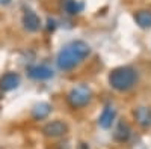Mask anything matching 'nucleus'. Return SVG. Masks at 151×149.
Here are the masks:
<instances>
[{
    "mask_svg": "<svg viewBox=\"0 0 151 149\" xmlns=\"http://www.w3.org/2000/svg\"><path fill=\"white\" fill-rule=\"evenodd\" d=\"M91 54V47L85 41H71L59 51L56 63L60 71H71Z\"/></svg>",
    "mask_w": 151,
    "mask_h": 149,
    "instance_id": "f257e3e1",
    "label": "nucleus"
},
{
    "mask_svg": "<svg viewBox=\"0 0 151 149\" xmlns=\"http://www.w3.org/2000/svg\"><path fill=\"white\" fill-rule=\"evenodd\" d=\"M137 83V72L132 66H118L109 74V84L118 92H127Z\"/></svg>",
    "mask_w": 151,
    "mask_h": 149,
    "instance_id": "f03ea898",
    "label": "nucleus"
},
{
    "mask_svg": "<svg viewBox=\"0 0 151 149\" xmlns=\"http://www.w3.org/2000/svg\"><path fill=\"white\" fill-rule=\"evenodd\" d=\"M91 99H92V92L85 84L76 86V88H73L67 95V101L73 108H82V107L89 104Z\"/></svg>",
    "mask_w": 151,
    "mask_h": 149,
    "instance_id": "7ed1b4c3",
    "label": "nucleus"
},
{
    "mask_svg": "<svg viewBox=\"0 0 151 149\" xmlns=\"http://www.w3.org/2000/svg\"><path fill=\"white\" fill-rule=\"evenodd\" d=\"M42 133L47 137H52V139L62 137V135H65L68 133V125L62 120H52V122H48L47 125H44Z\"/></svg>",
    "mask_w": 151,
    "mask_h": 149,
    "instance_id": "20e7f679",
    "label": "nucleus"
},
{
    "mask_svg": "<svg viewBox=\"0 0 151 149\" xmlns=\"http://www.w3.org/2000/svg\"><path fill=\"white\" fill-rule=\"evenodd\" d=\"M27 76L33 80H48L55 76V72L47 65H35L27 68Z\"/></svg>",
    "mask_w": 151,
    "mask_h": 149,
    "instance_id": "39448f33",
    "label": "nucleus"
},
{
    "mask_svg": "<svg viewBox=\"0 0 151 149\" xmlns=\"http://www.w3.org/2000/svg\"><path fill=\"white\" fill-rule=\"evenodd\" d=\"M133 116H134V120L139 127L142 128H151V108L150 107H145V106H141L133 110Z\"/></svg>",
    "mask_w": 151,
    "mask_h": 149,
    "instance_id": "423d86ee",
    "label": "nucleus"
},
{
    "mask_svg": "<svg viewBox=\"0 0 151 149\" xmlns=\"http://www.w3.org/2000/svg\"><path fill=\"white\" fill-rule=\"evenodd\" d=\"M20 81H21V77L20 74L17 72H6L5 76H2L0 78V89L3 92H9V91H14L20 86Z\"/></svg>",
    "mask_w": 151,
    "mask_h": 149,
    "instance_id": "0eeeda50",
    "label": "nucleus"
},
{
    "mask_svg": "<svg viewBox=\"0 0 151 149\" xmlns=\"http://www.w3.org/2000/svg\"><path fill=\"white\" fill-rule=\"evenodd\" d=\"M23 26H24V29L29 30V32L40 30V27H41V20H40V17L36 15V12H33L32 9H26V11H24Z\"/></svg>",
    "mask_w": 151,
    "mask_h": 149,
    "instance_id": "6e6552de",
    "label": "nucleus"
},
{
    "mask_svg": "<svg viewBox=\"0 0 151 149\" xmlns=\"http://www.w3.org/2000/svg\"><path fill=\"white\" fill-rule=\"evenodd\" d=\"M115 118H116V111L113 107H106L101 115L98 118V125L101 127L103 130H109L112 127V123L115 122Z\"/></svg>",
    "mask_w": 151,
    "mask_h": 149,
    "instance_id": "1a4fd4ad",
    "label": "nucleus"
},
{
    "mask_svg": "<svg viewBox=\"0 0 151 149\" xmlns=\"http://www.w3.org/2000/svg\"><path fill=\"white\" fill-rule=\"evenodd\" d=\"M130 135H132V128L127 122H124L121 120L118 123V127L115 128V133H113V139H115L116 142L119 143H124V142H127L130 139Z\"/></svg>",
    "mask_w": 151,
    "mask_h": 149,
    "instance_id": "9d476101",
    "label": "nucleus"
},
{
    "mask_svg": "<svg viewBox=\"0 0 151 149\" xmlns=\"http://www.w3.org/2000/svg\"><path fill=\"white\" fill-rule=\"evenodd\" d=\"M134 21L141 29H151V11L142 9L134 14Z\"/></svg>",
    "mask_w": 151,
    "mask_h": 149,
    "instance_id": "9b49d317",
    "label": "nucleus"
},
{
    "mask_svg": "<svg viewBox=\"0 0 151 149\" xmlns=\"http://www.w3.org/2000/svg\"><path fill=\"white\" fill-rule=\"evenodd\" d=\"M50 111H52V106L48 103H38L32 108V116L36 120H41V119H45L50 115Z\"/></svg>",
    "mask_w": 151,
    "mask_h": 149,
    "instance_id": "f8f14e48",
    "label": "nucleus"
},
{
    "mask_svg": "<svg viewBox=\"0 0 151 149\" xmlns=\"http://www.w3.org/2000/svg\"><path fill=\"white\" fill-rule=\"evenodd\" d=\"M64 9L68 12L70 15H76L83 9V3L77 2V0H65L64 2Z\"/></svg>",
    "mask_w": 151,
    "mask_h": 149,
    "instance_id": "ddd939ff",
    "label": "nucleus"
},
{
    "mask_svg": "<svg viewBox=\"0 0 151 149\" xmlns=\"http://www.w3.org/2000/svg\"><path fill=\"white\" fill-rule=\"evenodd\" d=\"M11 0H0V5H8Z\"/></svg>",
    "mask_w": 151,
    "mask_h": 149,
    "instance_id": "4468645a",
    "label": "nucleus"
}]
</instances>
